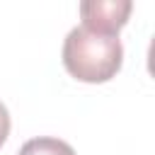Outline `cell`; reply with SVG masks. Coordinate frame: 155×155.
<instances>
[{
	"label": "cell",
	"instance_id": "3957f363",
	"mask_svg": "<svg viewBox=\"0 0 155 155\" xmlns=\"http://www.w3.org/2000/svg\"><path fill=\"white\" fill-rule=\"evenodd\" d=\"M17 155H75V150L61 140V138H51V136H41V138H31L27 140Z\"/></svg>",
	"mask_w": 155,
	"mask_h": 155
},
{
	"label": "cell",
	"instance_id": "277c9868",
	"mask_svg": "<svg viewBox=\"0 0 155 155\" xmlns=\"http://www.w3.org/2000/svg\"><path fill=\"white\" fill-rule=\"evenodd\" d=\"M7 133H10V114H7V107L0 102V145L7 140Z\"/></svg>",
	"mask_w": 155,
	"mask_h": 155
},
{
	"label": "cell",
	"instance_id": "6da1fadb",
	"mask_svg": "<svg viewBox=\"0 0 155 155\" xmlns=\"http://www.w3.org/2000/svg\"><path fill=\"white\" fill-rule=\"evenodd\" d=\"M124 63L119 34H102L87 27H73L63 41V65L82 82H107Z\"/></svg>",
	"mask_w": 155,
	"mask_h": 155
},
{
	"label": "cell",
	"instance_id": "7a4b0ae2",
	"mask_svg": "<svg viewBox=\"0 0 155 155\" xmlns=\"http://www.w3.org/2000/svg\"><path fill=\"white\" fill-rule=\"evenodd\" d=\"M133 10L131 0H85L80 2L82 27L102 31V34H119Z\"/></svg>",
	"mask_w": 155,
	"mask_h": 155
}]
</instances>
